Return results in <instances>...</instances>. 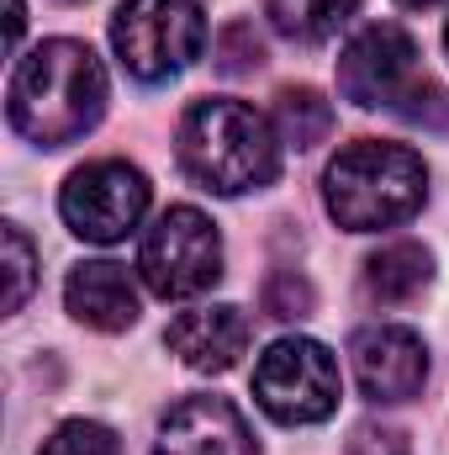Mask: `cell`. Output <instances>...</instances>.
<instances>
[{"label":"cell","mask_w":449,"mask_h":455,"mask_svg":"<svg viewBox=\"0 0 449 455\" xmlns=\"http://www.w3.org/2000/svg\"><path fill=\"white\" fill-rule=\"evenodd\" d=\"M37 455H122V440L106 424H96V419H69V424H59L43 440Z\"/></svg>","instance_id":"cell-16"},{"label":"cell","mask_w":449,"mask_h":455,"mask_svg":"<svg viewBox=\"0 0 449 455\" xmlns=\"http://www.w3.org/2000/svg\"><path fill=\"white\" fill-rule=\"evenodd\" d=\"M21 21H27V16H21V0H5V32H11V48L21 43Z\"/></svg>","instance_id":"cell-22"},{"label":"cell","mask_w":449,"mask_h":455,"mask_svg":"<svg viewBox=\"0 0 449 455\" xmlns=\"http://www.w3.org/2000/svg\"><path fill=\"white\" fill-rule=\"evenodd\" d=\"M397 5H407V11H434L439 0H397Z\"/></svg>","instance_id":"cell-23"},{"label":"cell","mask_w":449,"mask_h":455,"mask_svg":"<svg viewBox=\"0 0 449 455\" xmlns=\"http://www.w3.org/2000/svg\"><path fill=\"white\" fill-rule=\"evenodd\" d=\"M112 48L132 80H175L207 48V11L201 0H122L112 16Z\"/></svg>","instance_id":"cell-4"},{"label":"cell","mask_w":449,"mask_h":455,"mask_svg":"<svg viewBox=\"0 0 449 455\" xmlns=\"http://www.w3.org/2000/svg\"><path fill=\"white\" fill-rule=\"evenodd\" d=\"M164 344L191 365V371H207V376H217V371H232L238 365V355L248 349V318L238 313V307H191V313H180L175 323H169V334Z\"/></svg>","instance_id":"cell-11"},{"label":"cell","mask_w":449,"mask_h":455,"mask_svg":"<svg viewBox=\"0 0 449 455\" xmlns=\"http://www.w3.org/2000/svg\"><path fill=\"white\" fill-rule=\"evenodd\" d=\"M349 455H413V451H407L402 429H391V424H359L354 440H349Z\"/></svg>","instance_id":"cell-20"},{"label":"cell","mask_w":449,"mask_h":455,"mask_svg":"<svg viewBox=\"0 0 449 455\" xmlns=\"http://www.w3.org/2000/svg\"><path fill=\"white\" fill-rule=\"evenodd\" d=\"M423 85H429V80H423ZM429 96H434V101H423V91H418L413 101H423V107H402V116H407V122H423V127H434V132L449 138V91H434V85H429Z\"/></svg>","instance_id":"cell-21"},{"label":"cell","mask_w":449,"mask_h":455,"mask_svg":"<svg viewBox=\"0 0 449 455\" xmlns=\"http://www.w3.org/2000/svg\"><path fill=\"white\" fill-rule=\"evenodd\" d=\"M59 212H64L69 233H80L85 243H122L132 228L143 223V212H148V180L127 159L80 164L64 180Z\"/></svg>","instance_id":"cell-8"},{"label":"cell","mask_w":449,"mask_h":455,"mask_svg":"<svg viewBox=\"0 0 449 455\" xmlns=\"http://www.w3.org/2000/svg\"><path fill=\"white\" fill-rule=\"evenodd\" d=\"M180 170L217 191V196H243V191H259L280 175V143H275V127L254 107L243 101H196L185 122H180Z\"/></svg>","instance_id":"cell-2"},{"label":"cell","mask_w":449,"mask_h":455,"mask_svg":"<svg viewBox=\"0 0 449 455\" xmlns=\"http://www.w3.org/2000/svg\"><path fill=\"white\" fill-rule=\"evenodd\" d=\"M359 0H270V27L291 43H328Z\"/></svg>","instance_id":"cell-14"},{"label":"cell","mask_w":449,"mask_h":455,"mask_svg":"<svg viewBox=\"0 0 449 455\" xmlns=\"http://www.w3.org/2000/svg\"><path fill=\"white\" fill-rule=\"evenodd\" d=\"M349 355H354V381L370 403H413L429 381V349L413 329L397 323L359 329Z\"/></svg>","instance_id":"cell-9"},{"label":"cell","mask_w":449,"mask_h":455,"mask_svg":"<svg viewBox=\"0 0 449 455\" xmlns=\"http://www.w3.org/2000/svg\"><path fill=\"white\" fill-rule=\"evenodd\" d=\"M64 302L69 313L96 329V334H122L138 323V286L127 281V270L112 265V259H85L69 270L64 281Z\"/></svg>","instance_id":"cell-12"},{"label":"cell","mask_w":449,"mask_h":455,"mask_svg":"<svg viewBox=\"0 0 449 455\" xmlns=\"http://www.w3.org/2000/svg\"><path fill=\"white\" fill-rule=\"evenodd\" d=\"M5 254H11V291H5V313H21L27 307V297H32V281H37V254H32V243H27V233L21 228H5Z\"/></svg>","instance_id":"cell-17"},{"label":"cell","mask_w":449,"mask_h":455,"mask_svg":"<svg viewBox=\"0 0 449 455\" xmlns=\"http://www.w3.org/2000/svg\"><path fill=\"white\" fill-rule=\"evenodd\" d=\"M445 48H449V27H445Z\"/></svg>","instance_id":"cell-24"},{"label":"cell","mask_w":449,"mask_h":455,"mask_svg":"<svg viewBox=\"0 0 449 455\" xmlns=\"http://www.w3.org/2000/svg\"><path fill=\"white\" fill-rule=\"evenodd\" d=\"M254 397L275 424H323L338 408V360L318 339H275L254 365Z\"/></svg>","instance_id":"cell-6"},{"label":"cell","mask_w":449,"mask_h":455,"mask_svg":"<svg viewBox=\"0 0 449 455\" xmlns=\"http://www.w3.org/2000/svg\"><path fill=\"white\" fill-rule=\"evenodd\" d=\"M365 297L381 302V307H407L413 297H423V286L434 281V254L413 238H397V243H381L370 259H365Z\"/></svg>","instance_id":"cell-13"},{"label":"cell","mask_w":449,"mask_h":455,"mask_svg":"<svg viewBox=\"0 0 449 455\" xmlns=\"http://www.w3.org/2000/svg\"><path fill=\"white\" fill-rule=\"evenodd\" d=\"M217 64H223L227 75H248V69L264 64V48H259V37H254L248 21H238V27H227L223 32V43H217Z\"/></svg>","instance_id":"cell-19"},{"label":"cell","mask_w":449,"mask_h":455,"mask_svg":"<svg viewBox=\"0 0 449 455\" xmlns=\"http://www.w3.org/2000/svg\"><path fill=\"white\" fill-rule=\"evenodd\" d=\"M275 122H280V138L296 143V148H312L334 132V107L312 91V85H296V91H280L275 101Z\"/></svg>","instance_id":"cell-15"},{"label":"cell","mask_w":449,"mask_h":455,"mask_svg":"<svg viewBox=\"0 0 449 455\" xmlns=\"http://www.w3.org/2000/svg\"><path fill=\"white\" fill-rule=\"evenodd\" d=\"M69 5H75V0H69Z\"/></svg>","instance_id":"cell-25"},{"label":"cell","mask_w":449,"mask_h":455,"mask_svg":"<svg viewBox=\"0 0 449 455\" xmlns=\"http://www.w3.org/2000/svg\"><path fill=\"white\" fill-rule=\"evenodd\" d=\"M154 455H259V445L227 397L201 392V397H185L164 413Z\"/></svg>","instance_id":"cell-10"},{"label":"cell","mask_w":449,"mask_h":455,"mask_svg":"<svg viewBox=\"0 0 449 455\" xmlns=\"http://www.w3.org/2000/svg\"><path fill=\"white\" fill-rule=\"evenodd\" d=\"M264 313L270 318H307L312 313V286L296 275V270H280V275H270L264 281Z\"/></svg>","instance_id":"cell-18"},{"label":"cell","mask_w":449,"mask_h":455,"mask_svg":"<svg viewBox=\"0 0 449 455\" xmlns=\"http://www.w3.org/2000/svg\"><path fill=\"white\" fill-rule=\"evenodd\" d=\"M418 91H423L418 43L397 21H370L338 53V96L365 107V112H375V107H397L402 112Z\"/></svg>","instance_id":"cell-7"},{"label":"cell","mask_w":449,"mask_h":455,"mask_svg":"<svg viewBox=\"0 0 449 455\" xmlns=\"http://www.w3.org/2000/svg\"><path fill=\"white\" fill-rule=\"evenodd\" d=\"M429 196V170L407 143H349L323 175V202L338 228L349 233H381L407 223Z\"/></svg>","instance_id":"cell-3"},{"label":"cell","mask_w":449,"mask_h":455,"mask_svg":"<svg viewBox=\"0 0 449 455\" xmlns=\"http://www.w3.org/2000/svg\"><path fill=\"white\" fill-rule=\"evenodd\" d=\"M11 127L43 148L85 138L106 112V69L75 37L37 43L11 75Z\"/></svg>","instance_id":"cell-1"},{"label":"cell","mask_w":449,"mask_h":455,"mask_svg":"<svg viewBox=\"0 0 449 455\" xmlns=\"http://www.w3.org/2000/svg\"><path fill=\"white\" fill-rule=\"evenodd\" d=\"M138 270H143V286L164 302L212 291L223 281V238H217L212 218L196 207L159 212V223L143 233Z\"/></svg>","instance_id":"cell-5"}]
</instances>
